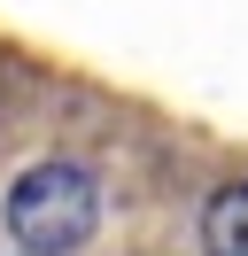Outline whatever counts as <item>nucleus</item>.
Listing matches in <instances>:
<instances>
[{"label":"nucleus","instance_id":"nucleus-1","mask_svg":"<svg viewBox=\"0 0 248 256\" xmlns=\"http://www.w3.org/2000/svg\"><path fill=\"white\" fill-rule=\"evenodd\" d=\"M101 225V178L78 156H46L8 186V233L24 256H78Z\"/></svg>","mask_w":248,"mask_h":256},{"label":"nucleus","instance_id":"nucleus-2","mask_svg":"<svg viewBox=\"0 0 248 256\" xmlns=\"http://www.w3.org/2000/svg\"><path fill=\"white\" fill-rule=\"evenodd\" d=\"M202 248L210 256H248V178H232V186L210 194V210H202Z\"/></svg>","mask_w":248,"mask_h":256}]
</instances>
